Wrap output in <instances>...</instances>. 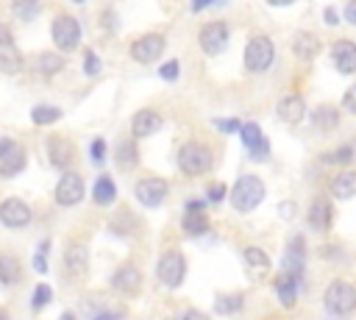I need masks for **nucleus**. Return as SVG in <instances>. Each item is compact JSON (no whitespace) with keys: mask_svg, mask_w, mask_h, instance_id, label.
Returning a JSON list of instances; mask_svg holds the SVG:
<instances>
[{"mask_svg":"<svg viewBox=\"0 0 356 320\" xmlns=\"http://www.w3.org/2000/svg\"><path fill=\"white\" fill-rule=\"evenodd\" d=\"M211 161H214V156H211V150L203 142H186L178 150V167L186 175H203V173H209L211 170Z\"/></svg>","mask_w":356,"mask_h":320,"instance_id":"nucleus-1","label":"nucleus"},{"mask_svg":"<svg viewBox=\"0 0 356 320\" xmlns=\"http://www.w3.org/2000/svg\"><path fill=\"white\" fill-rule=\"evenodd\" d=\"M264 198V184L256 175H242L231 189V203L236 211H253Z\"/></svg>","mask_w":356,"mask_h":320,"instance_id":"nucleus-2","label":"nucleus"},{"mask_svg":"<svg viewBox=\"0 0 356 320\" xmlns=\"http://www.w3.org/2000/svg\"><path fill=\"white\" fill-rule=\"evenodd\" d=\"M325 306L334 314H350L356 309V287L342 281V278L331 281L325 289Z\"/></svg>","mask_w":356,"mask_h":320,"instance_id":"nucleus-3","label":"nucleus"},{"mask_svg":"<svg viewBox=\"0 0 356 320\" xmlns=\"http://www.w3.org/2000/svg\"><path fill=\"white\" fill-rule=\"evenodd\" d=\"M50 33H53L56 47L64 50V53L75 50L78 42H81V25H78V19L70 17V14H58V17L53 19V25H50Z\"/></svg>","mask_w":356,"mask_h":320,"instance_id":"nucleus-4","label":"nucleus"},{"mask_svg":"<svg viewBox=\"0 0 356 320\" xmlns=\"http://www.w3.org/2000/svg\"><path fill=\"white\" fill-rule=\"evenodd\" d=\"M275 58V47L267 36H250L248 47H245V67L250 72H264Z\"/></svg>","mask_w":356,"mask_h":320,"instance_id":"nucleus-5","label":"nucleus"},{"mask_svg":"<svg viewBox=\"0 0 356 320\" xmlns=\"http://www.w3.org/2000/svg\"><path fill=\"white\" fill-rule=\"evenodd\" d=\"M184 273H186V262H184V253L181 250H167L161 253L159 264H156V275L164 287L175 289L181 281H184Z\"/></svg>","mask_w":356,"mask_h":320,"instance_id":"nucleus-6","label":"nucleus"},{"mask_svg":"<svg viewBox=\"0 0 356 320\" xmlns=\"http://www.w3.org/2000/svg\"><path fill=\"white\" fill-rule=\"evenodd\" d=\"M197 42H200L206 56H220L225 50V45H228V25L220 22V19L206 22L200 28V33H197Z\"/></svg>","mask_w":356,"mask_h":320,"instance_id":"nucleus-7","label":"nucleus"},{"mask_svg":"<svg viewBox=\"0 0 356 320\" xmlns=\"http://www.w3.org/2000/svg\"><path fill=\"white\" fill-rule=\"evenodd\" d=\"M164 53V36L161 33H145L139 39H134L131 45V58L139 64H150Z\"/></svg>","mask_w":356,"mask_h":320,"instance_id":"nucleus-8","label":"nucleus"},{"mask_svg":"<svg viewBox=\"0 0 356 320\" xmlns=\"http://www.w3.org/2000/svg\"><path fill=\"white\" fill-rule=\"evenodd\" d=\"M134 195H136V200L142 203V206H147V209H156L164 198H167V181L164 178H142V181H136V186H134Z\"/></svg>","mask_w":356,"mask_h":320,"instance_id":"nucleus-9","label":"nucleus"},{"mask_svg":"<svg viewBox=\"0 0 356 320\" xmlns=\"http://www.w3.org/2000/svg\"><path fill=\"white\" fill-rule=\"evenodd\" d=\"M83 198V178L72 170H64L58 186H56V203L61 206H75Z\"/></svg>","mask_w":356,"mask_h":320,"instance_id":"nucleus-10","label":"nucleus"},{"mask_svg":"<svg viewBox=\"0 0 356 320\" xmlns=\"http://www.w3.org/2000/svg\"><path fill=\"white\" fill-rule=\"evenodd\" d=\"M25 167V150L22 145L11 142V139H0V175H17Z\"/></svg>","mask_w":356,"mask_h":320,"instance_id":"nucleus-11","label":"nucleus"},{"mask_svg":"<svg viewBox=\"0 0 356 320\" xmlns=\"http://www.w3.org/2000/svg\"><path fill=\"white\" fill-rule=\"evenodd\" d=\"M0 223L8 228H22L31 223V209L19 198H6L0 203Z\"/></svg>","mask_w":356,"mask_h":320,"instance_id":"nucleus-12","label":"nucleus"},{"mask_svg":"<svg viewBox=\"0 0 356 320\" xmlns=\"http://www.w3.org/2000/svg\"><path fill=\"white\" fill-rule=\"evenodd\" d=\"M331 61H334L337 70L345 72V75L356 72V42H350V39L334 42V45H331Z\"/></svg>","mask_w":356,"mask_h":320,"instance_id":"nucleus-13","label":"nucleus"},{"mask_svg":"<svg viewBox=\"0 0 356 320\" xmlns=\"http://www.w3.org/2000/svg\"><path fill=\"white\" fill-rule=\"evenodd\" d=\"M239 134H242V139H245L250 156H253L256 161H264V159H267V150H270V142L261 136V128H259L256 122H245V125H239Z\"/></svg>","mask_w":356,"mask_h":320,"instance_id":"nucleus-14","label":"nucleus"},{"mask_svg":"<svg viewBox=\"0 0 356 320\" xmlns=\"http://www.w3.org/2000/svg\"><path fill=\"white\" fill-rule=\"evenodd\" d=\"M275 114H278V120H284L286 125H298V122L303 120V114H306V103H303L300 95H284V97L278 100V106H275Z\"/></svg>","mask_w":356,"mask_h":320,"instance_id":"nucleus-15","label":"nucleus"},{"mask_svg":"<svg viewBox=\"0 0 356 320\" xmlns=\"http://www.w3.org/2000/svg\"><path fill=\"white\" fill-rule=\"evenodd\" d=\"M161 125H164V120H161V114L153 111V109H142V111H136V114L131 117V134H134V136H153Z\"/></svg>","mask_w":356,"mask_h":320,"instance_id":"nucleus-16","label":"nucleus"},{"mask_svg":"<svg viewBox=\"0 0 356 320\" xmlns=\"http://www.w3.org/2000/svg\"><path fill=\"white\" fill-rule=\"evenodd\" d=\"M303 239L300 237H292V242L286 245V250H284V273H289V275H298L300 278V273H303Z\"/></svg>","mask_w":356,"mask_h":320,"instance_id":"nucleus-17","label":"nucleus"},{"mask_svg":"<svg viewBox=\"0 0 356 320\" xmlns=\"http://www.w3.org/2000/svg\"><path fill=\"white\" fill-rule=\"evenodd\" d=\"M111 284H114V289H120V292H136L139 289V284H142V273L134 267V264H122L117 273H114V278H111Z\"/></svg>","mask_w":356,"mask_h":320,"instance_id":"nucleus-18","label":"nucleus"},{"mask_svg":"<svg viewBox=\"0 0 356 320\" xmlns=\"http://www.w3.org/2000/svg\"><path fill=\"white\" fill-rule=\"evenodd\" d=\"M331 217H334V211H331V203L325 198L312 200V206H309V225L314 231H325L331 225Z\"/></svg>","mask_w":356,"mask_h":320,"instance_id":"nucleus-19","label":"nucleus"},{"mask_svg":"<svg viewBox=\"0 0 356 320\" xmlns=\"http://www.w3.org/2000/svg\"><path fill=\"white\" fill-rule=\"evenodd\" d=\"M47 147H50V161L61 170H70V161H72V145L61 136H50L47 139Z\"/></svg>","mask_w":356,"mask_h":320,"instance_id":"nucleus-20","label":"nucleus"},{"mask_svg":"<svg viewBox=\"0 0 356 320\" xmlns=\"http://www.w3.org/2000/svg\"><path fill=\"white\" fill-rule=\"evenodd\" d=\"M89 264V250L83 242H72L67 250H64V267L70 273H83Z\"/></svg>","mask_w":356,"mask_h":320,"instance_id":"nucleus-21","label":"nucleus"},{"mask_svg":"<svg viewBox=\"0 0 356 320\" xmlns=\"http://www.w3.org/2000/svg\"><path fill=\"white\" fill-rule=\"evenodd\" d=\"M331 195H337V198H353L356 195V173L353 170H342V173H337V178L331 181Z\"/></svg>","mask_w":356,"mask_h":320,"instance_id":"nucleus-22","label":"nucleus"},{"mask_svg":"<svg viewBox=\"0 0 356 320\" xmlns=\"http://www.w3.org/2000/svg\"><path fill=\"white\" fill-rule=\"evenodd\" d=\"M298 275H289V273H281L278 278H275V292H278V298H281V303L284 306H295V292H298Z\"/></svg>","mask_w":356,"mask_h":320,"instance_id":"nucleus-23","label":"nucleus"},{"mask_svg":"<svg viewBox=\"0 0 356 320\" xmlns=\"http://www.w3.org/2000/svg\"><path fill=\"white\" fill-rule=\"evenodd\" d=\"M117 164H120V170H134L139 164V150H136L134 139H120V145H117Z\"/></svg>","mask_w":356,"mask_h":320,"instance_id":"nucleus-24","label":"nucleus"},{"mask_svg":"<svg viewBox=\"0 0 356 320\" xmlns=\"http://www.w3.org/2000/svg\"><path fill=\"white\" fill-rule=\"evenodd\" d=\"M92 195H95V203L97 206H111L117 200V186H114V181L108 175H100L95 181V192Z\"/></svg>","mask_w":356,"mask_h":320,"instance_id":"nucleus-25","label":"nucleus"},{"mask_svg":"<svg viewBox=\"0 0 356 320\" xmlns=\"http://www.w3.org/2000/svg\"><path fill=\"white\" fill-rule=\"evenodd\" d=\"M19 262L14 259V256H8V253H3L0 256V287H11V284H17L19 281Z\"/></svg>","mask_w":356,"mask_h":320,"instance_id":"nucleus-26","label":"nucleus"},{"mask_svg":"<svg viewBox=\"0 0 356 320\" xmlns=\"http://www.w3.org/2000/svg\"><path fill=\"white\" fill-rule=\"evenodd\" d=\"M312 120H314V128L317 131H334L339 125V111L331 109V106H320Z\"/></svg>","mask_w":356,"mask_h":320,"instance_id":"nucleus-27","label":"nucleus"},{"mask_svg":"<svg viewBox=\"0 0 356 320\" xmlns=\"http://www.w3.org/2000/svg\"><path fill=\"white\" fill-rule=\"evenodd\" d=\"M292 50H295V56H300V58L306 61V58H312V56L320 50V42H317L312 33H298Z\"/></svg>","mask_w":356,"mask_h":320,"instance_id":"nucleus-28","label":"nucleus"},{"mask_svg":"<svg viewBox=\"0 0 356 320\" xmlns=\"http://www.w3.org/2000/svg\"><path fill=\"white\" fill-rule=\"evenodd\" d=\"M242 306H245V298L239 292L236 295H220L214 301V312L217 314H236V312H242Z\"/></svg>","mask_w":356,"mask_h":320,"instance_id":"nucleus-29","label":"nucleus"},{"mask_svg":"<svg viewBox=\"0 0 356 320\" xmlns=\"http://www.w3.org/2000/svg\"><path fill=\"white\" fill-rule=\"evenodd\" d=\"M39 8H42V0H14L11 3V11H14V17H19V19H33L36 14H39Z\"/></svg>","mask_w":356,"mask_h":320,"instance_id":"nucleus-30","label":"nucleus"},{"mask_svg":"<svg viewBox=\"0 0 356 320\" xmlns=\"http://www.w3.org/2000/svg\"><path fill=\"white\" fill-rule=\"evenodd\" d=\"M245 262H248V267H253V270H259V273H264V270L270 267V256H267L261 248H256V245L245 248Z\"/></svg>","mask_w":356,"mask_h":320,"instance_id":"nucleus-31","label":"nucleus"},{"mask_svg":"<svg viewBox=\"0 0 356 320\" xmlns=\"http://www.w3.org/2000/svg\"><path fill=\"white\" fill-rule=\"evenodd\" d=\"M61 117V111L56 109V106H33V111H31V120L36 122V125H50V122H56Z\"/></svg>","mask_w":356,"mask_h":320,"instance_id":"nucleus-32","label":"nucleus"},{"mask_svg":"<svg viewBox=\"0 0 356 320\" xmlns=\"http://www.w3.org/2000/svg\"><path fill=\"white\" fill-rule=\"evenodd\" d=\"M0 67H3V72H17L19 70V53L11 47V42L0 45Z\"/></svg>","mask_w":356,"mask_h":320,"instance_id":"nucleus-33","label":"nucleus"},{"mask_svg":"<svg viewBox=\"0 0 356 320\" xmlns=\"http://www.w3.org/2000/svg\"><path fill=\"white\" fill-rule=\"evenodd\" d=\"M36 67H39V72H44V75H53V72H58V70L64 67V58L56 56V53H42L39 61H36Z\"/></svg>","mask_w":356,"mask_h":320,"instance_id":"nucleus-34","label":"nucleus"},{"mask_svg":"<svg viewBox=\"0 0 356 320\" xmlns=\"http://www.w3.org/2000/svg\"><path fill=\"white\" fill-rule=\"evenodd\" d=\"M209 228V220L200 214V211H189L186 217H184V231H189V234H203Z\"/></svg>","mask_w":356,"mask_h":320,"instance_id":"nucleus-35","label":"nucleus"},{"mask_svg":"<svg viewBox=\"0 0 356 320\" xmlns=\"http://www.w3.org/2000/svg\"><path fill=\"white\" fill-rule=\"evenodd\" d=\"M50 298H53V292H50V287H47V284H39V287L33 289V298H31V306H33V309H44V306L50 303Z\"/></svg>","mask_w":356,"mask_h":320,"instance_id":"nucleus-36","label":"nucleus"},{"mask_svg":"<svg viewBox=\"0 0 356 320\" xmlns=\"http://www.w3.org/2000/svg\"><path fill=\"white\" fill-rule=\"evenodd\" d=\"M350 159H353V150H350V147H345V145H342V147H337L334 153L323 156V161H325V164H348Z\"/></svg>","mask_w":356,"mask_h":320,"instance_id":"nucleus-37","label":"nucleus"},{"mask_svg":"<svg viewBox=\"0 0 356 320\" xmlns=\"http://www.w3.org/2000/svg\"><path fill=\"white\" fill-rule=\"evenodd\" d=\"M47 248H50V242H42L39 250H36V256H33V267H36L39 273L47 270Z\"/></svg>","mask_w":356,"mask_h":320,"instance_id":"nucleus-38","label":"nucleus"},{"mask_svg":"<svg viewBox=\"0 0 356 320\" xmlns=\"http://www.w3.org/2000/svg\"><path fill=\"white\" fill-rule=\"evenodd\" d=\"M83 58H86V61H83L86 75H97V72H100V61H97V56H95L92 50H86V53H83Z\"/></svg>","mask_w":356,"mask_h":320,"instance_id":"nucleus-39","label":"nucleus"},{"mask_svg":"<svg viewBox=\"0 0 356 320\" xmlns=\"http://www.w3.org/2000/svg\"><path fill=\"white\" fill-rule=\"evenodd\" d=\"M159 75H161L164 81H175V78H178V61H167V64L159 70Z\"/></svg>","mask_w":356,"mask_h":320,"instance_id":"nucleus-40","label":"nucleus"},{"mask_svg":"<svg viewBox=\"0 0 356 320\" xmlns=\"http://www.w3.org/2000/svg\"><path fill=\"white\" fill-rule=\"evenodd\" d=\"M342 106H345L350 114H356V83H353V86L345 92V97H342Z\"/></svg>","mask_w":356,"mask_h":320,"instance_id":"nucleus-41","label":"nucleus"},{"mask_svg":"<svg viewBox=\"0 0 356 320\" xmlns=\"http://www.w3.org/2000/svg\"><path fill=\"white\" fill-rule=\"evenodd\" d=\"M175 320H209V317L203 312H197V309H184V312L175 314Z\"/></svg>","mask_w":356,"mask_h":320,"instance_id":"nucleus-42","label":"nucleus"},{"mask_svg":"<svg viewBox=\"0 0 356 320\" xmlns=\"http://www.w3.org/2000/svg\"><path fill=\"white\" fill-rule=\"evenodd\" d=\"M103 156H106V142L103 139H95L92 142V161H103Z\"/></svg>","mask_w":356,"mask_h":320,"instance_id":"nucleus-43","label":"nucleus"},{"mask_svg":"<svg viewBox=\"0 0 356 320\" xmlns=\"http://www.w3.org/2000/svg\"><path fill=\"white\" fill-rule=\"evenodd\" d=\"M217 128L225 134H234V131H239V120H217Z\"/></svg>","mask_w":356,"mask_h":320,"instance_id":"nucleus-44","label":"nucleus"},{"mask_svg":"<svg viewBox=\"0 0 356 320\" xmlns=\"http://www.w3.org/2000/svg\"><path fill=\"white\" fill-rule=\"evenodd\" d=\"M222 192H225V186H222V184H214V186H209V200H211V203L222 200Z\"/></svg>","mask_w":356,"mask_h":320,"instance_id":"nucleus-45","label":"nucleus"},{"mask_svg":"<svg viewBox=\"0 0 356 320\" xmlns=\"http://www.w3.org/2000/svg\"><path fill=\"white\" fill-rule=\"evenodd\" d=\"M345 19H348L350 25H356V0H350V3L345 6Z\"/></svg>","mask_w":356,"mask_h":320,"instance_id":"nucleus-46","label":"nucleus"},{"mask_svg":"<svg viewBox=\"0 0 356 320\" xmlns=\"http://www.w3.org/2000/svg\"><path fill=\"white\" fill-rule=\"evenodd\" d=\"M325 22L328 25H337V11L334 8H325Z\"/></svg>","mask_w":356,"mask_h":320,"instance_id":"nucleus-47","label":"nucleus"},{"mask_svg":"<svg viewBox=\"0 0 356 320\" xmlns=\"http://www.w3.org/2000/svg\"><path fill=\"white\" fill-rule=\"evenodd\" d=\"M211 3H217V0H192V8H195V11H200L203 6H211Z\"/></svg>","mask_w":356,"mask_h":320,"instance_id":"nucleus-48","label":"nucleus"},{"mask_svg":"<svg viewBox=\"0 0 356 320\" xmlns=\"http://www.w3.org/2000/svg\"><path fill=\"white\" fill-rule=\"evenodd\" d=\"M120 314H111V312H106V314H100V317H95V320H117Z\"/></svg>","mask_w":356,"mask_h":320,"instance_id":"nucleus-49","label":"nucleus"},{"mask_svg":"<svg viewBox=\"0 0 356 320\" xmlns=\"http://www.w3.org/2000/svg\"><path fill=\"white\" fill-rule=\"evenodd\" d=\"M270 6H289V3H295V0H267Z\"/></svg>","mask_w":356,"mask_h":320,"instance_id":"nucleus-50","label":"nucleus"},{"mask_svg":"<svg viewBox=\"0 0 356 320\" xmlns=\"http://www.w3.org/2000/svg\"><path fill=\"white\" fill-rule=\"evenodd\" d=\"M61 320H75V317H72L70 312H64V314H61Z\"/></svg>","mask_w":356,"mask_h":320,"instance_id":"nucleus-51","label":"nucleus"},{"mask_svg":"<svg viewBox=\"0 0 356 320\" xmlns=\"http://www.w3.org/2000/svg\"><path fill=\"white\" fill-rule=\"evenodd\" d=\"M0 320H8V314H6V312H3V309H0Z\"/></svg>","mask_w":356,"mask_h":320,"instance_id":"nucleus-52","label":"nucleus"},{"mask_svg":"<svg viewBox=\"0 0 356 320\" xmlns=\"http://www.w3.org/2000/svg\"><path fill=\"white\" fill-rule=\"evenodd\" d=\"M75 3H83V0H75Z\"/></svg>","mask_w":356,"mask_h":320,"instance_id":"nucleus-53","label":"nucleus"}]
</instances>
